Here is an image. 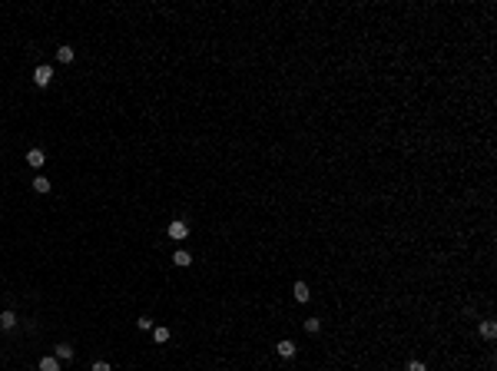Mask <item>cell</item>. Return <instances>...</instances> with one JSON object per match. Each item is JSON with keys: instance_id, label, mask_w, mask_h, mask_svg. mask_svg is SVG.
I'll use <instances>...</instances> for the list:
<instances>
[{"instance_id": "cell-2", "label": "cell", "mask_w": 497, "mask_h": 371, "mask_svg": "<svg viewBox=\"0 0 497 371\" xmlns=\"http://www.w3.org/2000/svg\"><path fill=\"white\" fill-rule=\"evenodd\" d=\"M186 235H189V222H186V219H176V222H169V239L183 242Z\"/></svg>"}, {"instance_id": "cell-6", "label": "cell", "mask_w": 497, "mask_h": 371, "mask_svg": "<svg viewBox=\"0 0 497 371\" xmlns=\"http://www.w3.org/2000/svg\"><path fill=\"white\" fill-rule=\"evenodd\" d=\"M73 56H76V53H73V46H66V43H63V46H56V60H60V63H73Z\"/></svg>"}, {"instance_id": "cell-15", "label": "cell", "mask_w": 497, "mask_h": 371, "mask_svg": "<svg viewBox=\"0 0 497 371\" xmlns=\"http://www.w3.org/2000/svg\"><path fill=\"white\" fill-rule=\"evenodd\" d=\"M139 332H153V318H146V315H143V318H139Z\"/></svg>"}, {"instance_id": "cell-4", "label": "cell", "mask_w": 497, "mask_h": 371, "mask_svg": "<svg viewBox=\"0 0 497 371\" xmlns=\"http://www.w3.org/2000/svg\"><path fill=\"white\" fill-rule=\"evenodd\" d=\"M275 352L282 355V358H295V352H298V348H295V342H288V338H282V342L275 345Z\"/></svg>"}, {"instance_id": "cell-13", "label": "cell", "mask_w": 497, "mask_h": 371, "mask_svg": "<svg viewBox=\"0 0 497 371\" xmlns=\"http://www.w3.org/2000/svg\"><path fill=\"white\" fill-rule=\"evenodd\" d=\"M153 338H156V345L169 342V328H166V325H156V328H153Z\"/></svg>"}, {"instance_id": "cell-1", "label": "cell", "mask_w": 497, "mask_h": 371, "mask_svg": "<svg viewBox=\"0 0 497 371\" xmlns=\"http://www.w3.org/2000/svg\"><path fill=\"white\" fill-rule=\"evenodd\" d=\"M33 83L43 90V86H50L53 83V66H46V63H40L37 70H33Z\"/></svg>"}, {"instance_id": "cell-8", "label": "cell", "mask_w": 497, "mask_h": 371, "mask_svg": "<svg viewBox=\"0 0 497 371\" xmlns=\"http://www.w3.org/2000/svg\"><path fill=\"white\" fill-rule=\"evenodd\" d=\"M30 186H33V192H40V195H46V192H50V189H53V186H50V179H46V176H37V179H33V183H30Z\"/></svg>"}, {"instance_id": "cell-17", "label": "cell", "mask_w": 497, "mask_h": 371, "mask_svg": "<svg viewBox=\"0 0 497 371\" xmlns=\"http://www.w3.org/2000/svg\"><path fill=\"white\" fill-rule=\"evenodd\" d=\"M408 371H428V365L424 362H408Z\"/></svg>"}, {"instance_id": "cell-14", "label": "cell", "mask_w": 497, "mask_h": 371, "mask_svg": "<svg viewBox=\"0 0 497 371\" xmlns=\"http://www.w3.org/2000/svg\"><path fill=\"white\" fill-rule=\"evenodd\" d=\"M318 328H322V322H318V318H305V332H308V335H315Z\"/></svg>"}, {"instance_id": "cell-16", "label": "cell", "mask_w": 497, "mask_h": 371, "mask_svg": "<svg viewBox=\"0 0 497 371\" xmlns=\"http://www.w3.org/2000/svg\"><path fill=\"white\" fill-rule=\"evenodd\" d=\"M90 371H113V368H110V362H93Z\"/></svg>"}, {"instance_id": "cell-5", "label": "cell", "mask_w": 497, "mask_h": 371, "mask_svg": "<svg viewBox=\"0 0 497 371\" xmlns=\"http://www.w3.org/2000/svg\"><path fill=\"white\" fill-rule=\"evenodd\" d=\"M292 295H295V302H308V295H312V292H308V285H305V282H295V285H292Z\"/></svg>"}, {"instance_id": "cell-12", "label": "cell", "mask_w": 497, "mask_h": 371, "mask_svg": "<svg viewBox=\"0 0 497 371\" xmlns=\"http://www.w3.org/2000/svg\"><path fill=\"white\" fill-rule=\"evenodd\" d=\"M173 262H176V265H183V269H186V265H193V255H189V252H186V249H179V252H176V255H173Z\"/></svg>"}, {"instance_id": "cell-7", "label": "cell", "mask_w": 497, "mask_h": 371, "mask_svg": "<svg viewBox=\"0 0 497 371\" xmlns=\"http://www.w3.org/2000/svg\"><path fill=\"white\" fill-rule=\"evenodd\" d=\"M53 352H56V358H60V362H70V358H73V345L60 342V345H56V348H53Z\"/></svg>"}, {"instance_id": "cell-10", "label": "cell", "mask_w": 497, "mask_h": 371, "mask_svg": "<svg viewBox=\"0 0 497 371\" xmlns=\"http://www.w3.org/2000/svg\"><path fill=\"white\" fill-rule=\"evenodd\" d=\"M40 371H60V358H53V355L40 358Z\"/></svg>"}, {"instance_id": "cell-9", "label": "cell", "mask_w": 497, "mask_h": 371, "mask_svg": "<svg viewBox=\"0 0 497 371\" xmlns=\"http://www.w3.org/2000/svg\"><path fill=\"white\" fill-rule=\"evenodd\" d=\"M13 325H17V315H13V312H0V328H3V332H10V328H13Z\"/></svg>"}, {"instance_id": "cell-3", "label": "cell", "mask_w": 497, "mask_h": 371, "mask_svg": "<svg viewBox=\"0 0 497 371\" xmlns=\"http://www.w3.org/2000/svg\"><path fill=\"white\" fill-rule=\"evenodd\" d=\"M43 163H46L43 149H27V166H33V169H43Z\"/></svg>"}, {"instance_id": "cell-11", "label": "cell", "mask_w": 497, "mask_h": 371, "mask_svg": "<svg viewBox=\"0 0 497 371\" xmlns=\"http://www.w3.org/2000/svg\"><path fill=\"white\" fill-rule=\"evenodd\" d=\"M494 335H497V325L491 322V318H488V322H481V338H488V342H491Z\"/></svg>"}]
</instances>
